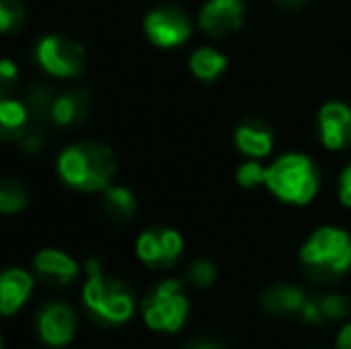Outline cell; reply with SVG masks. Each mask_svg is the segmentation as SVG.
<instances>
[{"label":"cell","mask_w":351,"mask_h":349,"mask_svg":"<svg viewBox=\"0 0 351 349\" xmlns=\"http://www.w3.org/2000/svg\"><path fill=\"white\" fill-rule=\"evenodd\" d=\"M29 127H32V112H29L27 103L12 96L0 98V139L22 141Z\"/></svg>","instance_id":"e0dca14e"},{"label":"cell","mask_w":351,"mask_h":349,"mask_svg":"<svg viewBox=\"0 0 351 349\" xmlns=\"http://www.w3.org/2000/svg\"><path fill=\"white\" fill-rule=\"evenodd\" d=\"M265 186L285 204L306 206L318 194L320 177L308 156L287 154L275 160L273 165H268Z\"/></svg>","instance_id":"3957f363"},{"label":"cell","mask_w":351,"mask_h":349,"mask_svg":"<svg viewBox=\"0 0 351 349\" xmlns=\"http://www.w3.org/2000/svg\"><path fill=\"white\" fill-rule=\"evenodd\" d=\"M265 173L268 168L261 165L256 158H249L237 168V182H239L244 189H256V186H265Z\"/></svg>","instance_id":"603a6c76"},{"label":"cell","mask_w":351,"mask_h":349,"mask_svg":"<svg viewBox=\"0 0 351 349\" xmlns=\"http://www.w3.org/2000/svg\"><path fill=\"white\" fill-rule=\"evenodd\" d=\"M82 299L86 309L96 318L106 323H125L134 313V299L117 280H108L96 258L86 261V282H84Z\"/></svg>","instance_id":"277c9868"},{"label":"cell","mask_w":351,"mask_h":349,"mask_svg":"<svg viewBox=\"0 0 351 349\" xmlns=\"http://www.w3.org/2000/svg\"><path fill=\"white\" fill-rule=\"evenodd\" d=\"M34 287V278L22 268L0 270V316L19 311L29 299Z\"/></svg>","instance_id":"5bb4252c"},{"label":"cell","mask_w":351,"mask_h":349,"mask_svg":"<svg viewBox=\"0 0 351 349\" xmlns=\"http://www.w3.org/2000/svg\"><path fill=\"white\" fill-rule=\"evenodd\" d=\"M17 65L12 60H0V98L10 96L14 84H17Z\"/></svg>","instance_id":"d4e9b609"},{"label":"cell","mask_w":351,"mask_h":349,"mask_svg":"<svg viewBox=\"0 0 351 349\" xmlns=\"http://www.w3.org/2000/svg\"><path fill=\"white\" fill-rule=\"evenodd\" d=\"M282 3H289V5H299V3H304V0H282Z\"/></svg>","instance_id":"f1b7e54d"},{"label":"cell","mask_w":351,"mask_h":349,"mask_svg":"<svg viewBox=\"0 0 351 349\" xmlns=\"http://www.w3.org/2000/svg\"><path fill=\"white\" fill-rule=\"evenodd\" d=\"M91 112V93L86 88H70L56 96L51 108V122L58 127L79 125Z\"/></svg>","instance_id":"9a60e30c"},{"label":"cell","mask_w":351,"mask_h":349,"mask_svg":"<svg viewBox=\"0 0 351 349\" xmlns=\"http://www.w3.org/2000/svg\"><path fill=\"white\" fill-rule=\"evenodd\" d=\"M234 144L246 158L261 160V158H265V156H270V151H273L275 134L268 122L258 120V117H249V120L237 125Z\"/></svg>","instance_id":"7c38bea8"},{"label":"cell","mask_w":351,"mask_h":349,"mask_svg":"<svg viewBox=\"0 0 351 349\" xmlns=\"http://www.w3.org/2000/svg\"><path fill=\"white\" fill-rule=\"evenodd\" d=\"M103 206L112 220H130L136 210V199L127 186H108Z\"/></svg>","instance_id":"ffe728a7"},{"label":"cell","mask_w":351,"mask_h":349,"mask_svg":"<svg viewBox=\"0 0 351 349\" xmlns=\"http://www.w3.org/2000/svg\"><path fill=\"white\" fill-rule=\"evenodd\" d=\"M189 316V299L182 282L165 280L143 299V321L158 333H177Z\"/></svg>","instance_id":"5b68a950"},{"label":"cell","mask_w":351,"mask_h":349,"mask_svg":"<svg viewBox=\"0 0 351 349\" xmlns=\"http://www.w3.org/2000/svg\"><path fill=\"white\" fill-rule=\"evenodd\" d=\"M339 199H342L344 206L351 208V165L342 173V180H339Z\"/></svg>","instance_id":"484cf974"},{"label":"cell","mask_w":351,"mask_h":349,"mask_svg":"<svg viewBox=\"0 0 351 349\" xmlns=\"http://www.w3.org/2000/svg\"><path fill=\"white\" fill-rule=\"evenodd\" d=\"M215 275H217L215 265L206 261V258H199V261L189 265V280L196 287H208V285L215 282Z\"/></svg>","instance_id":"cb8c5ba5"},{"label":"cell","mask_w":351,"mask_h":349,"mask_svg":"<svg viewBox=\"0 0 351 349\" xmlns=\"http://www.w3.org/2000/svg\"><path fill=\"white\" fill-rule=\"evenodd\" d=\"M34 58L46 70L48 75L60 77V80H70L79 77L84 72V62H86V51L82 43H77L70 36L62 34H48L34 48Z\"/></svg>","instance_id":"8992f818"},{"label":"cell","mask_w":351,"mask_h":349,"mask_svg":"<svg viewBox=\"0 0 351 349\" xmlns=\"http://www.w3.org/2000/svg\"><path fill=\"white\" fill-rule=\"evenodd\" d=\"M351 309V302L344 294L330 292V294H308L304 309H301V321L311 323V326H325V323H337L347 318Z\"/></svg>","instance_id":"4fadbf2b"},{"label":"cell","mask_w":351,"mask_h":349,"mask_svg":"<svg viewBox=\"0 0 351 349\" xmlns=\"http://www.w3.org/2000/svg\"><path fill=\"white\" fill-rule=\"evenodd\" d=\"M199 24L213 38H225L244 24L241 0H208L199 12Z\"/></svg>","instance_id":"9c48e42d"},{"label":"cell","mask_w":351,"mask_h":349,"mask_svg":"<svg viewBox=\"0 0 351 349\" xmlns=\"http://www.w3.org/2000/svg\"><path fill=\"white\" fill-rule=\"evenodd\" d=\"M27 24V8L22 0H0V34H17Z\"/></svg>","instance_id":"7402d4cb"},{"label":"cell","mask_w":351,"mask_h":349,"mask_svg":"<svg viewBox=\"0 0 351 349\" xmlns=\"http://www.w3.org/2000/svg\"><path fill=\"white\" fill-rule=\"evenodd\" d=\"M189 349H222V347L215 345V342H196V345H191Z\"/></svg>","instance_id":"83f0119b"},{"label":"cell","mask_w":351,"mask_h":349,"mask_svg":"<svg viewBox=\"0 0 351 349\" xmlns=\"http://www.w3.org/2000/svg\"><path fill=\"white\" fill-rule=\"evenodd\" d=\"M306 299L308 294L296 285H278L261 297V304H263L265 313H273V316H291V313L299 316Z\"/></svg>","instance_id":"ac0fdd59"},{"label":"cell","mask_w":351,"mask_h":349,"mask_svg":"<svg viewBox=\"0 0 351 349\" xmlns=\"http://www.w3.org/2000/svg\"><path fill=\"white\" fill-rule=\"evenodd\" d=\"M304 273L320 285L335 282L351 270V234L342 228H320L301 247Z\"/></svg>","instance_id":"7a4b0ae2"},{"label":"cell","mask_w":351,"mask_h":349,"mask_svg":"<svg viewBox=\"0 0 351 349\" xmlns=\"http://www.w3.org/2000/svg\"><path fill=\"white\" fill-rule=\"evenodd\" d=\"M115 156L101 141H79L58 158V173L79 191H106L115 177Z\"/></svg>","instance_id":"6da1fadb"},{"label":"cell","mask_w":351,"mask_h":349,"mask_svg":"<svg viewBox=\"0 0 351 349\" xmlns=\"http://www.w3.org/2000/svg\"><path fill=\"white\" fill-rule=\"evenodd\" d=\"M335 347L337 349H351V321L344 323L337 333V340H335Z\"/></svg>","instance_id":"4316f807"},{"label":"cell","mask_w":351,"mask_h":349,"mask_svg":"<svg viewBox=\"0 0 351 349\" xmlns=\"http://www.w3.org/2000/svg\"><path fill=\"white\" fill-rule=\"evenodd\" d=\"M143 32L148 41L158 48H175L189 41L191 36V19L184 10L177 5H158L156 10L143 19Z\"/></svg>","instance_id":"52a82bcc"},{"label":"cell","mask_w":351,"mask_h":349,"mask_svg":"<svg viewBox=\"0 0 351 349\" xmlns=\"http://www.w3.org/2000/svg\"><path fill=\"white\" fill-rule=\"evenodd\" d=\"M184 242H182V234L172 228H153L139 237L136 242V254L148 268H170L172 263L180 258Z\"/></svg>","instance_id":"ba28073f"},{"label":"cell","mask_w":351,"mask_h":349,"mask_svg":"<svg viewBox=\"0 0 351 349\" xmlns=\"http://www.w3.org/2000/svg\"><path fill=\"white\" fill-rule=\"evenodd\" d=\"M0 349H3V337H0Z\"/></svg>","instance_id":"f546056e"},{"label":"cell","mask_w":351,"mask_h":349,"mask_svg":"<svg viewBox=\"0 0 351 349\" xmlns=\"http://www.w3.org/2000/svg\"><path fill=\"white\" fill-rule=\"evenodd\" d=\"M318 132L325 149L342 151L351 146V108L347 103H325L318 112Z\"/></svg>","instance_id":"30bf717a"},{"label":"cell","mask_w":351,"mask_h":349,"mask_svg":"<svg viewBox=\"0 0 351 349\" xmlns=\"http://www.w3.org/2000/svg\"><path fill=\"white\" fill-rule=\"evenodd\" d=\"M34 270L43 280L56 285H67L79 275V265L74 263L72 256H67L60 249H43L34 258Z\"/></svg>","instance_id":"2e32d148"},{"label":"cell","mask_w":351,"mask_h":349,"mask_svg":"<svg viewBox=\"0 0 351 349\" xmlns=\"http://www.w3.org/2000/svg\"><path fill=\"white\" fill-rule=\"evenodd\" d=\"M38 335L46 345L51 347H65L77 333V316L67 304L53 302L41 309L38 313Z\"/></svg>","instance_id":"8fae6325"},{"label":"cell","mask_w":351,"mask_h":349,"mask_svg":"<svg viewBox=\"0 0 351 349\" xmlns=\"http://www.w3.org/2000/svg\"><path fill=\"white\" fill-rule=\"evenodd\" d=\"M29 191L19 180L5 177L0 180V213H17L27 206Z\"/></svg>","instance_id":"44dd1931"},{"label":"cell","mask_w":351,"mask_h":349,"mask_svg":"<svg viewBox=\"0 0 351 349\" xmlns=\"http://www.w3.org/2000/svg\"><path fill=\"white\" fill-rule=\"evenodd\" d=\"M191 75L201 82H213L227 70V58L215 48H199L189 60Z\"/></svg>","instance_id":"d6986e66"}]
</instances>
